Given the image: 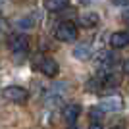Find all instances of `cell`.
I'll return each instance as SVG.
<instances>
[{
    "label": "cell",
    "mask_w": 129,
    "mask_h": 129,
    "mask_svg": "<svg viewBox=\"0 0 129 129\" xmlns=\"http://www.w3.org/2000/svg\"><path fill=\"white\" fill-rule=\"evenodd\" d=\"M54 39H58L60 43H73L77 39V27L73 21H62L54 27Z\"/></svg>",
    "instance_id": "6da1fadb"
},
{
    "label": "cell",
    "mask_w": 129,
    "mask_h": 129,
    "mask_svg": "<svg viewBox=\"0 0 129 129\" xmlns=\"http://www.w3.org/2000/svg\"><path fill=\"white\" fill-rule=\"evenodd\" d=\"M2 96H4V100H8V102L25 104L27 98H29V92H27V89H23V87H19V85H8L6 89H2Z\"/></svg>",
    "instance_id": "7a4b0ae2"
},
{
    "label": "cell",
    "mask_w": 129,
    "mask_h": 129,
    "mask_svg": "<svg viewBox=\"0 0 129 129\" xmlns=\"http://www.w3.org/2000/svg\"><path fill=\"white\" fill-rule=\"evenodd\" d=\"M98 108H100L102 112H119V110L123 108V96L118 94V92L106 94V96H102Z\"/></svg>",
    "instance_id": "3957f363"
},
{
    "label": "cell",
    "mask_w": 129,
    "mask_h": 129,
    "mask_svg": "<svg viewBox=\"0 0 129 129\" xmlns=\"http://www.w3.org/2000/svg\"><path fill=\"white\" fill-rule=\"evenodd\" d=\"M116 64V54L110 52V50H100L96 54V58H94V66H96V70H100L102 73L112 70V66Z\"/></svg>",
    "instance_id": "277c9868"
},
{
    "label": "cell",
    "mask_w": 129,
    "mask_h": 129,
    "mask_svg": "<svg viewBox=\"0 0 129 129\" xmlns=\"http://www.w3.org/2000/svg\"><path fill=\"white\" fill-rule=\"evenodd\" d=\"M8 46H10L12 52H17L21 54L29 48V37L23 35V33H17V35H12L10 41H8Z\"/></svg>",
    "instance_id": "5b68a950"
},
{
    "label": "cell",
    "mask_w": 129,
    "mask_h": 129,
    "mask_svg": "<svg viewBox=\"0 0 129 129\" xmlns=\"http://www.w3.org/2000/svg\"><path fill=\"white\" fill-rule=\"evenodd\" d=\"M39 71H41L43 75H46V77H56V75H58V71H60L58 62H56V60H52V58L43 56L41 64H39Z\"/></svg>",
    "instance_id": "8992f818"
},
{
    "label": "cell",
    "mask_w": 129,
    "mask_h": 129,
    "mask_svg": "<svg viewBox=\"0 0 129 129\" xmlns=\"http://www.w3.org/2000/svg\"><path fill=\"white\" fill-rule=\"evenodd\" d=\"M81 116V104L77 102H70L66 104L64 110H62V118L68 121V123H75V119Z\"/></svg>",
    "instance_id": "52a82bcc"
},
{
    "label": "cell",
    "mask_w": 129,
    "mask_h": 129,
    "mask_svg": "<svg viewBox=\"0 0 129 129\" xmlns=\"http://www.w3.org/2000/svg\"><path fill=\"white\" fill-rule=\"evenodd\" d=\"M110 46L116 50H121L125 46H129V33L127 31H116L110 35Z\"/></svg>",
    "instance_id": "ba28073f"
},
{
    "label": "cell",
    "mask_w": 129,
    "mask_h": 129,
    "mask_svg": "<svg viewBox=\"0 0 129 129\" xmlns=\"http://www.w3.org/2000/svg\"><path fill=\"white\" fill-rule=\"evenodd\" d=\"M98 23H100V17L96 12H85L79 17V25L85 29H94V27H98Z\"/></svg>",
    "instance_id": "9c48e42d"
},
{
    "label": "cell",
    "mask_w": 129,
    "mask_h": 129,
    "mask_svg": "<svg viewBox=\"0 0 129 129\" xmlns=\"http://www.w3.org/2000/svg\"><path fill=\"white\" fill-rule=\"evenodd\" d=\"M91 54H92V48H91V43H79L73 48V58L81 60V62H85V60L91 58Z\"/></svg>",
    "instance_id": "30bf717a"
},
{
    "label": "cell",
    "mask_w": 129,
    "mask_h": 129,
    "mask_svg": "<svg viewBox=\"0 0 129 129\" xmlns=\"http://www.w3.org/2000/svg\"><path fill=\"white\" fill-rule=\"evenodd\" d=\"M70 6V0H44V10L52 12V14H58V12L66 10Z\"/></svg>",
    "instance_id": "8fae6325"
},
{
    "label": "cell",
    "mask_w": 129,
    "mask_h": 129,
    "mask_svg": "<svg viewBox=\"0 0 129 129\" xmlns=\"http://www.w3.org/2000/svg\"><path fill=\"white\" fill-rule=\"evenodd\" d=\"M35 25V21H33V17H21V19H17V27L19 29H31V27Z\"/></svg>",
    "instance_id": "7c38bea8"
},
{
    "label": "cell",
    "mask_w": 129,
    "mask_h": 129,
    "mask_svg": "<svg viewBox=\"0 0 129 129\" xmlns=\"http://www.w3.org/2000/svg\"><path fill=\"white\" fill-rule=\"evenodd\" d=\"M89 116H91V119H94V121H100V119L104 118V112H102L98 106H94V108H91V110H89Z\"/></svg>",
    "instance_id": "4fadbf2b"
},
{
    "label": "cell",
    "mask_w": 129,
    "mask_h": 129,
    "mask_svg": "<svg viewBox=\"0 0 129 129\" xmlns=\"http://www.w3.org/2000/svg\"><path fill=\"white\" fill-rule=\"evenodd\" d=\"M121 21H123L125 25H129V8H125V10L121 12Z\"/></svg>",
    "instance_id": "5bb4252c"
},
{
    "label": "cell",
    "mask_w": 129,
    "mask_h": 129,
    "mask_svg": "<svg viewBox=\"0 0 129 129\" xmlns=\"http://www.w3.org/2000/svg\"><path fill=\"white\" fill-rule=\"evenodd\" d=\"M116 6H127L129 4V0H112Z\"/></svg>",
    "instance_id": "9a60e30c"
},
{
    "label": "cell",
    "mask_w": 129,
    "mask_h": 129,
    "mask_svg": "<svg viewBox=\"0 0 129 129\" xmlns=\"http://www.w3.org/2000/svg\"><path fill=\"white\" fill-rule=\"evenodd\" d=\"M4 29H6V21L2 19V17H0V35L4 33Z\"/></svg>",
    "instance_id": "2e32d148"
},
{
    "label": "cell",
    "mask_w": 129,
    "mask_h": 129,
    "mask_svg": "<svg viewBox=\"0 0 129 129\" xmlns=\"http://www.w3.org/2000/svg\"><path fill=\"white\" fill-rule=\"evenodd\" d=\"M89 129H102V125L98 123V121H94V123H92V125H91V127H89Z\"/></svg>",
    "instance_id": "e0dca14e"
},
{
    "label": "cell",
    "mask_w": 129,
    "mask_h": 129,
    "mask_svg": "<svg viewBox=\"0 0 129 129\" xmlns=\"http://www.w3.org/2000/svg\"><path fill=\"white\" fill-rule=\"evenodd\" d=\"M123 70H125V73H129V58L125 60V64H123Z\"/></svg>",
    "instance_id": "ac0fdd59"
},
{
    "label": "cell",
    "mask_w": 129,
    "mask_h": 129,
    "mask_svg": "<svg viewBox=\"0 0 129 129\" xmlns=\"http://www.w3.org/2000/svg\"><path fill=\"white\" fill-rule=\"evenodd\" d=\"M70 129H79V127H77L75 123H70Z\"/></svg>",
    "instance_id": "d6986e66"
},
{
    "label": "cell",
    "mask_w": 129,
    "mask_h": 129,
    "mask_svg": "<svg viewBox=\"0 0 129 129\" xmlns=\"http://www.w3.org/2000/svg\"><path fill=\"white\" fill-rule=\"evenodd\" d=\"M112 129H125V127H121V125H116V127H112Z\"/></svg>",
    "instance_id": "ffe728a7"
}]
</instances>
